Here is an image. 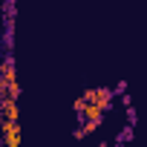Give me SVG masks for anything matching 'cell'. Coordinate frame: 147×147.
I'll return each instance as SVG.
<instances>
[{
    "label": "cell",
    "instance_id": "2",
    "mask_svg": "<svg viewBox=\"0 0 147 147\" xmlns=\"http://www.w3.org/2000/svg\"><path fill=\"white\" fill-rule=\"evenodd\" d=\"M0 118L18 121V101L15 98H0Z\"/></svg>",
    "mask_w": 147,
    "mask_h": 147
},
{
    "label": "cell",
    "instance_id": "3",
    "mask_svg": "<svg viewBox=\"0 0 147 147\" xmlns=\"http://www.w3.org/2000/svg\"><path fill=\"white\" fill-rule=\"evenodd\" d=\"M78 115H81V121H101V118H104V107H98V104H87Z\"/></svg>",
    "mask_w": 147,
    "mask_h": 147
},
{
    "label": "cell",
    "instance_id": "1",
    "mask_svg": "<svg viewBox=\"0 0 147 147\" xmlns=\"http://www.w3.org/2000/svg\"><path fill=\"white\" fill-rule=\"evenodd\" d=\"M84 101L87 104H98V107H110L113 104V90H87L84 92Z\"/></svg>",
    "mask_w": 147,
    "mask_h": 147
},
{
    "label": "cell",
    "instance_id": "4",
    "mask_svg": "<svg viewBox=\"0 0 147 147\" xmlns=\"http://www.w3.org/2000/svg\"><path fill=\"white\" fill-rule=\"evenodd\" d=\"M84 107H87V101H84V95H81V98H78V101H75V110H78V113H81V110H84Z\"/></svg>",
    "mask_w": 147,
    "mask_h": 147
}]
</instances>
